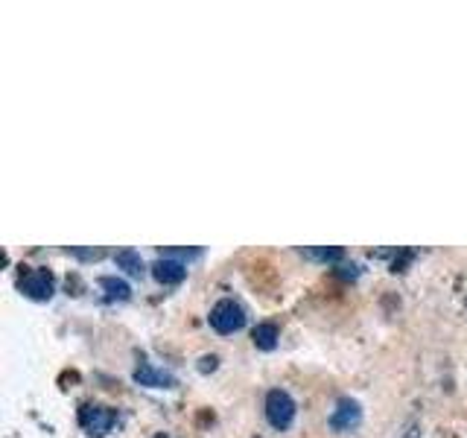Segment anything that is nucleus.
Returning a JSON list of instances; mask_svg holds the SVG:
<instances>
[{
  "mask_svg": "<svg viewBox=\"0 0 467 438\" xmlns=\"http://www.w3.org/2000/svg\"><path fill=\"white\" fill-rule=\"evenodd\" d=\"M208 318H211V328L216 333H234V330H240L245 325V310L234 298H223V301L213 304V310H211Z\"/></svg>",
  "mask_w": 467,
  "mask_h": 438,
  "instance_id": "obj_1",
  "label": "nucleus"
},
{
  "mask_svg": "<svg viewBox=\"0 0 467 438\" xmlns=\"http://www.w3.org/2000/svg\"><path fill=\"white\" fill-rule=\"evenodd\" d=\"M266 418L275 430H289L292 418H296V401L284 389H272L266 394Z\"/></svg>",
  "mask_w": 467,
  "mask_h": 438,
  "instance_id": "obj_2",
  "label": "nucleus"
},
{
  "mask_svg": "<svg viewBox=\"0 0 467 438\" xmlns=\"http://www.w3.org/2000/svg\"><path fill=\"white\" fill-rule=\"evenodd\" d=\"M79 421L91 435H106L117 423V412L109 406H99V403H85L79 409Z\"/></svg>",
  "mask_w": 467,
  "mask_h": 438,
  "instance_id": "obj_3",
  "label": "nucleus"
},
{
  "mask_svg": "<svg viewBox=\"0 0 467 438\" xmlns=\"http://www.w3.org/2000/svg\"><path fill=\"white\" fill-rule=\"evenodd\" d=\"M21 289L24 296L36 301H47L53 296V275L47 269H29L21 275Z\"/></svg>",
  "mask_w": 467,
  "mask_h": 438,
  "instance_id": "obj_4",
  "label": "nucleus"
},
{
  "mask_svg": "<svg viewBox=\"0 0 467 438\" xmlns=\"http://www.w3.org/2000/svg\"><path fill=\"white\" fill-rule=\"evenodd\" d=\"M359 421H362V409H359V403H357V401H350V398H345V401L336 403L333 415H330V427H333L336 433H348V430H354Z\"/></svg>",
  "mask_w": 467,
  "mask_h": 438,
  "instance_id": "obj_5",
  "label": "nucleus"
},
{
  "mask_svg": "<svg viewBox=\"0 0 467 438\" xmlns=\"http://www.w3.org/2000/svg\"><path fill=\"white\" fill-rule=\"evenodd\" d=\"M135 380L140 386H150V389H172L175 386V377L164 369H155L152 362H140L135 369Z\"/></svg>",
  "mask_w": 467,
  "mask_h": 438,
  "instance_id": "obj_6",
  "label": "nucleus"
},
{
  "mask_svg": "<svg viewBox=\"0 0 467 438\" xmlns=\"http://www.w3.org/2000/svg\"><path fill=\"white\" fill-rule=\"evenodd\" d=\"M152 275L161 284H182L184 275H187V266L179 260H172V257H161L152 263Z\"/></svg>",
  "mask_w": 467,
  "mask_h": 438,
  "instance_id": "obj_7",
  "label": "nucleus"
},
{
  "mask_svg": "<svg viewBox=\"0 0 467 438\" xmlns=\"http://www.w3.org/2000/svg\"><path fill=\"white\" fill-rule=\"evenodd\" d=\"M114 260H117V266L126 269L129 275H140L143 272V260H140V255L135 252V248H120V252L114 255Z\"/></svg>",
  "mask_w": 467,
  "mask_h": 438,
  "instance_id": "obj_8",
  "label": "nucleus"
},
{
  "mask_svg": "<svg viewBox=\"0 0 467 438\" xmlns=\"http://www.w3.org/2000/svg\"><path fill=\"white\" fill-rule=\"evenodd\" d=\"M254 345L263 348V350H272L277 345V325L272 321H263V325L254 328Z\"/></svg>",
  "mask_w": 467,
  "mask_h": 438,
  "instance_id": "obj_9",
  "label": "nucleus"
},
{
  "mask_svg": "<svg viewBox=\"0 0 467 438\" xmlns=\"http://www.w3.org/2000/svg\"><path fill=\"white\" fill-rule=\"evenodd\" d=\"M99 287L109 289V298H117V301H126L129 298V284L120 281V277H102Z\"/></svg>",
  "mask_w": 467,
  "mask_h": 438,
  "instance_id": "obj_10",
  "label": "nucleus"
},
{
  "mask_svg": "<svg viewBox=\"0 0 467 438\" xmlns=\"http://www.w3.org/2000/svg\"><path fill=\"white\" fill-rule=\"evenodd\" d=\"M310 255L318 257V260H339L342 257V248H313Z\"/></svg>",
  "mask_w": 467,
  "mask_h": 438,
  "instance_id": "obj_11",
  "label": "nucleus"
},
{
  "mask_svg": "<svg viewBox=\"0 0 467 438\" xmlns=\"http://www.w3.org/2000/svg\"><path fill=\"white\" fill-rule=\"evenodd\" d=\"M73 255H79V257H88V260H97V257H102V248H94V252H82V248H73Z\"/></svg>",
  "mask_w": 467,
  "mask_h": 438,
  "instance_id": "obj_12",
  "label": "nucleus"
},
{
  "mask_svg": "<svg viewBox=\"0 0 467 438\" xmlns=\"http://www.w3.org/2000/svg\"><path fill=\"white\" fill-rule=\"evenodd\" d=\"M199 369H202V371H213V369H216V357H204Z\"/></svg>",
  "mask_w": 467,
  "mask_h": 438,
  "instance_id": "obj_13",
  "label": "nucleus"
}]
</instances>
